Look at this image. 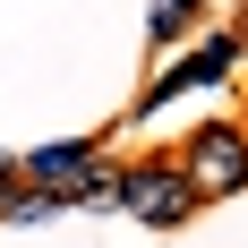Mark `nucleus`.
Returning a JSON list of instances; mask_svg holds the SVG:
<instances>
[{"instance_id":"nucleus-1","label":"nucleus","mask_w":248,"mask_h":248,"mask_svg":"<svg viewBox=\"0 0 248 248\" xmlns=\"http://www.w3.org/2000/svg\"><path fill=\"white\" fill-rule=\"evenodd\" d=\"M171 163H180V180H188L197 205H223V197L248 188V128L240 120H205V128H188V146Z\"/></svg>"},{"instance_id":"nucleus-2","label":"nucleus","mask_w":248,"mask_h":248,"mask_svg":"<svg viewBox=\"0 0 248 248\" xmlns=\"http://www.w3.org/2000/svg\"><path fill=\"white\" fill-rule=\"evenodd\" d=\"M111 214H128V223H146V231H180L197 214V197H188L180 163H120V205Z\"/></svg>"},{"instance_id":"nucleus-3","label":"nucleus","mask_w":248,"mask_h":248,"mask_svg":"<svg viewBox=\"0 0 248 248\" xmlns=\"http://www.w3.org/2000/svg\"><path fill=\"white\" fill-rule=\"evenodd\" d=\"M240 34H205V43L197 51H188V60H171V69H154V86H146V94H137V120H146V111H163V103H171V94H188V86H223V77H231V60H240Z\"/></svg>"},{"instance_id":"nucleus-4","label":"nucleus","mask_w":248,"mask_h":248,"mask_svg":"<svg viewBox=\"0 0 248 248\" xmlns=\"http://www.w3.org/2000/svg\"><path fill=\"white\" fill-rule=\"evenodd\" d=\"M94 163V137H69V146H43V154H26V188H43V197H60L77 171Z\"/></svg>"},{"instance_id":"nucleus-5","label":"nucleus","mask_w":248,"mask_h":248,"mask_svg":"<svg viewBox=\"0 0 248 248\" xmlns=\"http://www.w3.org/2000/svg\"><path fill=\"white\" fill-rule=\"evenodd\" d=\"M60 205H94V214H111V205H120V163H103V154H94V163L60 188Z\"/></svg>"},{"instance_id":"nucleus-6","label":"nucleus","mask_w":248,"mask_h":248,"mask_svg":"<svg viewBox=\"0 0 248 248\" xmlns=\"http://www.w3.org/2000/svg\"><path fill=\"white\" fill-rule=\"evenodd\" d=\"M51 205H60V197H43V188H17V197H0V214H9V223H43Z\"/></svg>"},{"instance_id":"nucleus-7","label":"nucleus","mask_w":248,"mask_h":248,"mask_svg":"<svg viewBox=\"0 0 248 248\" xmlns=\"http://www.w3.org/2000/svg\"><path fill=\"white\" fill-rule=\"evenodd\" d=\"M154 9H180V17H197V9H205V0H154Z\"/></svg>"},{"instance_id":"nucleus-8","label":"nucleus","mask_w":248,"mask_h":248,"mask_svg":"<svg viewBox=\"0 0 248 248\" xmlns=\"http://www.w3.org/2000/svg\"><path fill=\"white\" fill-rule=\"evenodd\" d=\"M9 180H17V171H9V163H0V188H9Z\"/></svg>"}]
</instances>
